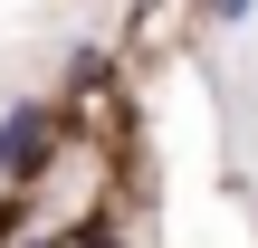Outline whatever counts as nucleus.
I'll use <instances>...</instances> for the list:
<instances>
[{
	"mask_svg": "<svg viewBox=\"0 0 258 248\" xmlns=\"http://www.w3.org/2000/svg\"><path fill=\"white\" fill-rule=\"evenodd\" d=\"M38 162H48V105H19L0 124V182H29Z\"/></svg>",
	"mask_w": 258,
	"mask_h": 248,
	"instance_id": "1",
	"label": "nucleus"
},
{
	"mask_svg": "<svg viewBox=\"0 0 258 248\" xmlns=\"http://www.w3.org/2000/svg\"><path fill=\"white\" fill-rule=\"evenodd\" d=\"M211 19H249V0H211Z\"/></svg>",
	"mask_w": 258,
	"mask_h": 248,
	"instance_id": "2",
	"label": "nucleus"
}]
</instances>
